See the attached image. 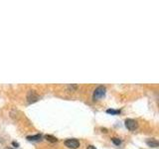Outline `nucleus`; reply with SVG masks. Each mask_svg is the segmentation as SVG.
<instances>
[{"label":"nucleus","mask_w":159,"mask_h":149,"mask_svg":"<svg viewBox=\"0 0 159 149\" xmlns=\"http://www.w3.org/2000/svg\"><path fill=\"white\" fill-rule=\"evenodd\" d=\"M105 92H107V89H105V86H98V88L93 91V100H99V98L104 97L105 95Z\"/></svg>","instance_id":"1"},{"label":"nucleus","mask_w":159,"mask_h":149,"mask_svg":"<svg viewBox=\"0 0 159 149\" xmlns=\"http://www.w3.org/2000/svg\"><path fill=\"white\" fill-rule=\"evenodd\" d=\"M39 100H40V95L37 94L36 91H33V89L28 91V92H27V101H28V103H37Z\"/></svg>","instance_id":"2"},{"label":"nucleus","mask_w":159,"mask_h":149,"mask_svg":"<svg viewBox=\"0 0 159 149\" xmlns=\"http://www.w3.org/2000/svg\"><path fill=\"white\" fill-rule=\"evenodd\" d=\"M65 145L70 149H77L80 147V141L76 138H69L65 140Z\"/></svg>","instance_id":"3"},{"label":"nucleus","mask_w":159,"mask_h":149,"mask_svg":"<svg viewBox=\"0 0 159 149\" xmlns=\"http://www.w3.org/2000/svg\"><path fill=\"white\" fill-rule=\"evenodd\" d=\"M124 123H125V127L127 128L128 130H130V131L135 130V129H136V128H137V126H138L137 121H136V120H134V119H132V118H127V119H125Z\"/></svg>","instance_id":"4"},{"label":"nucleus","mask_w":159,"mask_h":149,"mask_svg":"<svg viewBox=\"0 0 159 149\" xmlns=\"http://www.w3.org/2000/svg\"><path fill=\"white\" fill-rule=\"evenodd\" d=\"M146 144L149 146V147H158V141L154 138L151 139H147L146 140Z\"/></svg>","instance_id":"5"},{"label":"nucleus","mask_w":159,"mask_h":149,"mask_svg":"<svg viewBox=\"0 0 159 149\" xmlns=\"http://www.w3.org/2000/svg\"><path fill=\"white\" fill-rule=\"evenodd\" d=\"M42 138V135L41 134H35V135H29L27 136V139L29 141H39Z\"/></svg>","instance_id":"6"},{"label":"nucleus","mask_w":159,"mask_h":149,"mask_svg":"<svg viewBox=\"0 0 159 149\" xmlns=\"http://www.w3.org/2000/svg\"><path fill=\"white\" fill-rule=\"evenodd\" d=\"M107 113L108 114H111V115H116L120 113V109H113V108H108L107 109Z\"/></svg>","instance_id":"7"},{"label":"nucleus","mask_w":159,"mask_h":149,"mask_svg":"<svg viewBox=\"0 0 159 149\" xmlns=\"http://www.w3.org/2000/svg\"><path fill=\"white\" fill-rule=\"evenodd\" d=\"M45 139L48 140L50 142H57L58 141V139L53 135H45Z\"/></svg>","instance_id":"8"},{"label":"nucleus","mask_w":159,"mask_h":149,"mask_svg":"<svg viewBox=\"0 0 159 149\" xmlns=\"http://www.w3.org/2000/svg\"><path fill=\"white\" fill-rule=\"evenodd\" d=\"M111 141H113V144H116V145H120V144H121V140H120L119 138H116V137L111 138Z\"/></svg>","instance_id":"9"},{"label":"nucleus","mask_w":159,"mask_h":149,"mask_svg":"<svg viewBox=\"0 0 159 149\" xmlns=\"http://www.w3.org/2000/svg\"><path fill=\"white\" fill-rule=\"evenodd\" d=\"M87 149H96V146H93V145H88Z\"/></svg>","instance_id":"10"},{"label":"nucleus","mask_w":159,"mask_h":149,"mask_svg":"<svg viewBox=\"0 0 159 149\" xmlns=\"http://www.w3.org/2000/svg\"><path fill=\"white\" fill-rule=\"evenodd\" d=\"M12 144H13V146H15V147H19V143H17V142H15V141H13Z\"/></svg>","instance_id":"11"}]
</instances>
